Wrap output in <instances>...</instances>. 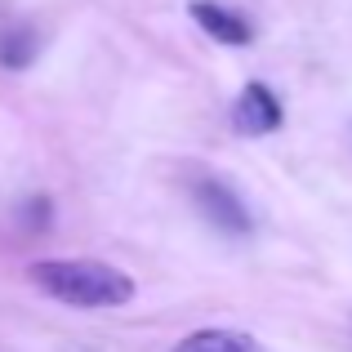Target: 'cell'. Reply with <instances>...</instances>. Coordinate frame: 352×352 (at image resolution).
<instances>
[{
    "mask_svg": "<svg viewBox=\"0 0 352 352\" xmlns=\"http://www.w3.org/2000/svg\"><path fill=\"white\" fill-rule=\"evenodd\" d=\"M192 18L206 27V36H214V41H223V45H250V36H254V27H250L245 18L232 14L228 5H214V0H197V5H192Z\"/></svg>",
    "mask_w": 352,
    "mask_h": 352,
    "instance_id": "277c9868",
    "label": "cell"
},
{
    "mask_svg": "<svg viewBox=\"0 0 352 352\" xmlns=\"http://www.w3.org/2000/svg\"><path fill=\"white\" fill-rule=\"evenodd\" d=\"M192 201H197V210L219 228V232H228V236H245L250 232V210H245V201H241L228 183L192 179Z\"/></svg>",
    "mask_w": 352,
    "mask_h": 352,
    "instance_id": "7a4b0ae2",
    "label": "cell"
},
{
    "mask_svg": "<svg viewBox=\"0 0 352 352\" xmlns=\"http://www.w3.org/2000/svg\"><path fill=\"white\" fill-rule=\"evenodd\" d=\"M23 223H27V228H50V201H45V197L27 201V210H23Z\"/></svg>",
    "mask_w": 352,
    "mask_h": 352,
    "instance_id": "52a82bcc",
    "label": "cell"
},
{
    "mask_svg": "<svg viewBox=\"0 0 352 352\" xmlns=\"http://www.w3.org/2000/svg\"><path fill=\"white\" fill-rule=\"evenodd\" d=\"M170 352H263L254 335H241V330H223V326H210V330H192L188 339H179Z\"/></svg>",
    "mask_w": 352,
    "mask_h": 352,
    "instance_id": "5b68a950",
    "label": "cell"
},
{
    "mask_svg": "<svg viewBox=\"0 0 352 352\" xmlns=\"http://www.w3.org/2000/svg\"><path fill=\"white\" fill-rule=\"evenodd\" d=\"M32 54H36L32 27H5V32H0V63H5V67H27Z\"/></svg>",
    "mask_w": 352,
    "mask_h": 352,
    "instance_id": "8992f818",
    "label": "cell"
},
{
    "mask_svg": "<svg viewBox=\"0 0 352 352\" xmlns=\"http://www.w3.org/2000/svg\"><path fill=\"white\" fill-rule=\"evenodd\" d=\"M36 290L72 308H120L134 299V276L98 258H41L27 267Z\"/></svg>",
    "mask_w": 352,
    "mask_h": 352,
    "instance_id": "6da1fadb",
    "label": "cell"
},
{
    "mask_svg": "<svg viewBox=\"0 0 352 352\" xmlns=\"http://www.w3.org/2000/svg\"><path fill=\"white\" fill-rule=\"evenodd\" d=\"M281 120H285L281 98H276L272 89L263 85V80H250V85L241 89V98H236V107H232V125H236V134H250V138L272 134Z\"/></svg>",
    "mask_w": 352,
    "mask_h": 352,
    "instance_id": "3957f363",
    "label": "cell"
}]
</instances>
